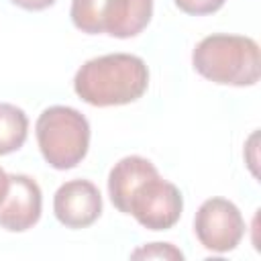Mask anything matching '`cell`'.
I'll use <instances>...</instances> for the list:
<instances>
[{
  "label": "cell",
  "instance_id": "3",
  "mask_svg": "<svg viewBox=\"0 0 261 261\" xmlns=\"http://www.w3.org/2000/svg\"><path fill=\"white\" fill-rule=\"evenodd\" d=\"M43 159L55 169L75 167L90 147L88 118L71 106H49L35 124Z\"/></svg>",
  "mask_w": 261,
  "mask_h": 261
},
{
  "label": "cell",
  "instance_id": "6",
  "mask_svg": "<svg viewBox=\"0 0 261 261\" xmlns=\"http://www.w3.org/2000/svg\"><path fill=\"white\" fill-rule=\"evenodd\" d=\"M194 232L204 249L226 253L241 243L245 234V220L241 210L230 200L210 198L202 202L196 212Z\"/></svg>",
  "mask_w": 261,
  "mask_h": 261
},
{
  "label": "cell",
  "instance_id": "2",
  "mask_svg": "<svg viewBox=\"0 0 261 261\" xmlns=\"http://www.w3.org/2000/svg\"><path fill=\"white\" fill-rule=\"evenodd\" d=\"M194 69L224 86H253L259 80V45L243 35H208L192 51Z\"/></svg>",
  "mask_w": 261,
  "mask_h": 261
},
{
  "label": "cell",
  "instance_id": "7",
  "mask_svg": "<svg viewBox=\"0 0 261 261\" xmlns=\"http://www.w3.org/2000/svg\"><path fill=\"white\" fill-rule=\"evenodd\" d=\"M41 188L39 184L24 175H8V190L0 204V226L10 232H22L35 226L41 218Z\"/></svg>",
  "mask_w": 261,
  "mask_h": 261
},
{
  "label": "cell",
  "instance_id": "10",
  "mask_svg": "<svg viewBox=\"0 0 261 261\" xmlns=\"http://www.w3.org/2000/svg\"><path fill=\"white\" fill-rule=\"evenodd\" d=\"M29 133V118L24 110L14 104L0 102V155L18 151Z\"/></svg>",
  "mask_w": 261,
  "mask_h": 261
},
{
  "label": "cell",
  "instance_id": "1",
  "mask_svg": "<svg viewBox=\"0 0 261 261\" xmlns=\"http://www.w3.org/2000/svg\"><path fill=\"white\" fill-rule=\"evenodd\" d=\"M149 86L145 61L130 53H110L86 61L75 77V94L92 106H120L139 100Z\"/></svg>",
  "mask_w": 261,
  "mask_h": 261
},
{
  "label": "cell",
  "instance_id": "13",
  "mask_svg": "<svg viewBox=\"0 0 261 261\" xmlns=\"http://www.w3.org/2000/svg\"><path fill=\"white\" fill-rule=\"evenodd\" d=\"M10 2L24 10H43V8H49L55 0H10Z\"/></svg>",
  "mask_w": 261,
  "mask_h": 261
},
{
  "label": "cell",
  "instance_id": "8",
  "mask_svg": "<svg viewBox=\"0 0 261 261\" xmlns=\"http://www.w3.org/2000/svg\"><path fill=\"white\" fill-rule=\"evenodd\" d=\"M53 212L67 228H86L102 212V196L88 179H69L61 184L53 198Z\"/></svg>",
  "mask_w": 261,
  "mask_h": 261
},
{
  "label": "cell",
  "instance_id": "11",
  "mask_svg": "<svg viewBox=\"0 0 261 261\" xmlns=\"http://www.w3.org/2000/svg\"><path fill=\"white\" fill-rule=\"evenodd\" d=\"M130 257L133 259H179L181 261L184 253L169 243H151L147 247L137 249Z\"/></svg>",
  "mask_w": 261,
  "mask_h": 261
},
{
  "label": "cell",
  "instance_id": "5",
  "mask_svg": "<svg viewBox=\"0 0 261 261\" xmlns=\"http://www.w3.org/2000/svg\"><path fill=\"white\" fill-rule=\"evenodd\" d=\"M184 208V198L177 186L163 179L159 173L145 179L130 196L128 214L149 230H167L171 228Z\"/></svg>",
  "mask_w": 261,
  "mask_h": 261
},
{
  "label": "cell",
  "instance_id": "14",
  "mask_svg": "<svg viewBox=\"0 0 261 261\" xmlns=\"http://www.w3.org/2000/svg\"><path fill=\"white\" fill-rule=\"evenodd\" d=\"M6 190H8V173L0 167V204H2V200L6 196Z\"/></svg>",
  "mask_w": 261,
  "mask_h": 261
},
{
  "label": "cell",
  "instance_id": "4",
  "mask_svg": "<svg viewBox=\"0 0 261 261\" xmlns=\"http://www.w3.org/2000/svg\"><path fill=\"white\" fill-rule=\"evenodd\" d=\"M153 0H71V22L88 35L128 39L151 20Z\"/></svg>",
  "mask_w": 261,
  "mask_h": 261
},
{
  "label": "cell",
  "instance_id": "9",
  "mask_svg": "<svg viewBox=\"0 0 261 261\" xmlns=\"http://www.w3.org/2000/svg\"><path fill=\"white\" fill-rule=\"evenodd\" d=\"M155 173H159L157 167L149 159L139 155H128L114 163L108 175V194L114 208L122 214H128V202L133 192Z\"/></svg>",
  "mask_w": 261,
  "mask_h": 261
},
{
  "label": "cell",
  "instance_id": "12",
  "mask_svg": "<svg viewBox=\"0 0 261 261\" xmlns=\"http://www.w3.org/2000/svg\"><path fill=\"white\" fill-rule=\"evenodd\" d=\"M175 6L186 12V14H194V16H202V14H212L218 8H222V4L226 0H173Z\"/></svg>",
  "mask_w": 261,
  "mask_h": 261
}]
</instances>
